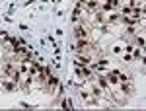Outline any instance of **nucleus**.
Masks as SVG:
<instances>
[{"instance_id": "1", "label": "nucleus", "mask_w": 146, "mask_h": 111, "mask_svg": "<svg viewBox=\"0 0 146 111\" xmlns=\"http://www.w3.org/2000/svg\"><path fill=\"white\" fill-rule=\"evenodd\" d=\"M74 37H76V41H86L88 39V27L86 25H76L74 27Z\"/></svg>"}, {"instance_id": "2", "label": "nucleus", "mask_w": 146, "mask_h": 111, "mask_svg": "<svg viewBox=\"0 0 146 111\" xmlns=\"http://www.w3.org/2000/svg\"><path fill=\"white\" fill-rule=\"evenodd\" d=\"M92 49H94V45L86 39V41H78V45H76V51H78V55H88Z\"/></svg>"}, {"instance_id": "3", "label": "nucleus", "mask_w": 146, "mask_h": 111, "mask_svg": "<svg viewBox=\"0 0 146 111\" xmlns=\"http://www.w3.org/2000/svg\"><path fill=\"white\" fill-rule=\"evenodd\" d=\"M94 94H96V96H101V88L100 86H94Z\"/></svg>"}]
</instances>
